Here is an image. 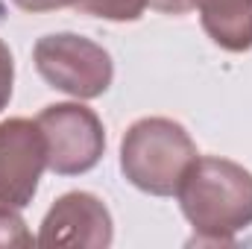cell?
I'll use <instances>...</instances> for the list:
<instances>
[{
    "instance_id": "obj_1",
    "label": "cell",
    "mask_w": 252,
    "mask_h": 249,
    "mask_svg": "<svg viewBox=\"0 0 252 249\" xmlns=\"http://www.w3.org/2000/svg\"><path fill=\"white\" fill-rule=\"evenodd\" d=\"M196 244L229 247L252 226V173L220 156H196L176 187Z\"/></svg>"
},
{
    "instance_id": "obj_3",
    "label": "cell",
    "mask_w": 252,
    "mask_h": 249,
    "mask_svg": "<svg viewBox=\"0 0 252 249\" xmlns=\"http://www.w3.org/2000/svg\"><path fill=\"white\" fill-rule=\"evenodd\" d=\"M32 62L41 79L76 100L103 97L115 79V62L106 47L76 32H50L35 41Z\"/></svg>"
},
{
    "instance_id": "obj_6",
    "label": "cell",
    "mask_w": 252,
    "mask_h": 249,
    "mask_svg": "<svg viewBox=\"0 0 252 249\" xmlns=\"http://www.w3.org/2000/svg\"><path fill=\"white\" fill-rule=\"evenodd\" d=\"M115 238L112 211L106 202L88 190L62 193L41 220V247H88L106 249Z\"/></svg>"
},
{
    "instance_id": "obj_8",
    "label": "cell",
    "mask_w": 252,
    "mask_h": 249,
    "mask_svg": "<svg viewBox=\"0 0 252 249\" xmlns=\"http://www.w3.org/2000/svg\"><path fill=\"white\" fill-rule=\"evenodd\" d=\"M73 9L112 24H132L144 15L147 0H73Z\"/></svg>"
},
{
    "instance_id": "obj_9",
    "label": "cell",
    "mask_w": 252,
    "mask_h": 249,
    "mask_svg": "<svg viewBox=\"0 0 252 249\" xmlns=\"http://www.w3.org/2000/svg\"><path fill=\"white\" fill-rule=\"evenodd\" d=\"M35 238L27 232L18 208H0V247H32Z\"/></svg>"
},
{
    "instance_id": "obj_5",
    "label": "cell",
    "mask_w": 252,
    "mask_h": 249,
    "mask_svg": "<svg viewBox=\"0 0 252 249\" xmlns=\"http://www.w3.org/2000/svg\"><path fill=\"white\" fill-rule=\"evenodd\" d=\"M47 170V141L35 121L0 124V208H27Z\"/></svg>"
},
{
    "instance_id": "obj_7",
    "label": "cell",
    "mask_w": 252,
    "mask_h": 249,
    "mask_svg": "<svg viewBox=\"0 0 252 249\" xmlns=\"http://www.w3.org/2000/svg\"><path fill=\"white\" fill-rule=\"evenodd\" d=\"M205 35L226 53L252 50V0H190Z\"/></svg>"
},
{
    "instance_id": "obj_2",
    "label": "cell",
    "mask_w": 252,
    "mask_h": 249,
    "mask_svg": "<svg viewBox=\"0 0 252 249\" xmlns=\"http://www.w3.org/2000/svg\"><path fill=\"white\" fill-rule=\"evenodd\" d=\"M196 156V144L182 124L170 118H141L124 132L121 173L144 193L173 196Z\"/></svg>"
},
{
    "instance_id": "obj_4",
    "label": "cell",
    "mask_w": 252,
    "mask_h": 249,
    "mask_svg": "<svg viewBox=\"0 0 252 249\" xmlns=\"http://www.w3.org/2000/svg\"><path fill=\"white\" fill-rule=\"evenodd\" d=\"M47 141V167L56 176H79L100 164L106 129L94 109L82 103H53L35 118Z\"/></svg>"
},
{
    "instance_id": "obj_10",
    "label": "cell",
    "mask_w": 252,
    "mask_h": 249,
    "mask_svg": "<svg viewBox=\"0 0 252 249\" xmlns=\"http://www.w3.org/2000/svg\"><path fill=\"white\" fill-rule=\"evenodd\" d=\"M12 85H15V59H12L9 44L0 38V112L12 100Z\"/></svg>"
},
{
    "instance_id": "obj_12",
    "label": "cell",
    "mask_w": 252,
    "mask_h": 249,
    "mask_svg": "<svg viewBox=\"0 0 252 249\" xmlns=\"http://www.w3.org/2000/svg\"><path fill=\"white\" fill-rule=\"evenodd\" d=\"M147 6L156 12H164V15H185L193 9L190 0H147Z\"/></svg>"
},
{
    "instance_id": "obj_11",
    "label": "cell",
    "mask_w": 252,
    "mask_h": 249,
    "mask_svg": "<svg viewBox=\"0 0 252 249\" xmlns=\"http://www.w3.org/2000/svg\"><path fill=\"white\" fill-rule=\"evenodd\" d=\"M24 12H56L64 6H73V0H12Z\"/></svg>"
}]
</instances>
